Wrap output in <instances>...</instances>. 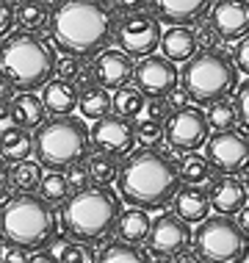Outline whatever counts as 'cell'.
<instances>
[{
    "label": "cell",
    "instance_id": "obj_1",
    "mask_svg": "<svg viewBox=\"0 0 249 263\" xmlns=\"http://www.w3.org/2000/svg\"><path fill=\"white\" fill-rule=\"evenodd\" d=\"M117 189L127 205L155 211L172 202V197L180 189V172L166 153L155 147H141L125 155V163L119 166Z\"/></svg>",
    "mask_w": 249,
    "mask_h": 263
},
{
    "label": "cell",
    "instance_id": "obj_2",
    "mask_svg": "<svg viewBox=\"0 0 249 263\" xmlns=\"http://www.w3.org/2000/svg\"><path fill=\"white\" fill-rule=\"evenodd\" d=\"M113 14L100 0H64L50 14V33L64 53L91 55L113 39Z\"/></svg>",
    "mask_w": 249,
    "mask_h": 263
},
{
    "label": "cell",
    "instance_id": "obj_3",
    "mask_svg": "<svg viewBox=\"0 0 249 263\" xmlns=\"http://www.w3.org/2000/svg\"><path fill=\"white\" fill-rule=\"evenodd\" d=\"M55 75V55L45 39L20 28L3 36L0 45V78L14 91H36Z\"/></svg>",
    "mask_w": 249,
    "mask_h": 263
},
{
    "label": "cell",
    "instance_id": "obj_4",
    "mask_svg": "<svg viewBox=\"0 0 249 263\" xmlns=\"http://www.w3.org/2000/svg\"><path fill=\"white\" fill-rule=\"evenodd\" d=\"M122 213V197H117L108 186L91 183L89 189H81L64 202L61 208V230L64 236L75 241H97L108 238L117 227V219Z\"/></svg>",
    "mask_w": 249,
    "mask_h": 263
},
{
    "label": "cell",
    "instance_id": "obj_5",
    "mask_svg": "<svg viewBox=\"0 0 249 263\" xmlns=\"http://www.w3.org/2000/svg\"><path fill=\"white\" fill-rule=\"evenodd\" d=\"M55 230H59V219H55L53 205L33 191L11 197L0 211V233L11 244L42 250L55 238Z\"/></svg>",
    "mask_w": 249,
    "mask_h": 263
},
{
    "label": "cell",
    "instance_id": "obj_6",
    "mask_svg": "<svg viewBox=\"0 0 249 263\" xmlns=\"http://www.w3.org/2000/svg\"><path fill=\"white\" fill-rule=\"evenodd\" d=\"M180 86H186L191 100L199 105H210L213 100L233 95L238 86V67L230 53L222 50H202L194 53L186 61L180 72Z\"/></svg>",
    "mask_w": 249,
    "mask_h": 263
},
{
    "label": "cell",
    "instance_id": "obj_7",
    "mask_svg": "<svg viewBox=\"0 0 249 263\" xmlns=\"http://www.w3.org/2000/svg\"><path fill=\"white\" fill-rule=\"evenodd\" d=\"M91 147V133L81 117L64 114L53 117L36 127V139H33V150L42 166L47 169H67L69 163L83 161Z\"/></svg>",
    "mask_w": 249,
    "mask_h": 263
},
{
    "label": "cell",
    "instance_id": "obj_8",
    "mask_svg": "<svg viewBox=\"0 0 249 263\" xmlns=\"http://www.w3.org/2000/svg\"><path fill=\"white\" fill-rule=\"evenodd\" d=\"M194 250L205 263H241L249 255V233L233 216H208L194 233Z\"/></svg>",
    "mask_w": 249,
    "mask_h": 263
},
{
    "label": "cell",
    "instance_id": "obj_9",
    "mask_svg": "<svg viewBox=\"0 0 249 263\" xmlns=\"http://www.w3.org/2000/svg\"><path fill=\"white\" fill-rule=\"evenodd\" d=\"M161 20L144 9L122 14V20L113 25V39L119 50H125L127 55H141V59L161 47Z\"/></svg>",
    "mask_w": 249,
    "mask_h": 263
},
{
    "label": "cell",
    "instance_id": "obj_10",
    "mask_svg": "<svg viewBox=\"0 0 249 263\" xmlns=\"http://www.w3.org/2000/svg\"><path fill=\"white\" fill-rule=\"evenodd\" d=\"M208 136H210L208 114L202 108H194V105L172 111L166 117V125H163V139H166V144L180 155L205 147Z\"/></svg>",
    "mask_w": 249,
    "mask_h": 263
},
{
    "label": "cell",
    "instance_id": "obj_11",
    "mask_svg": "<svg viewBox=\"0 0 249 263\" xmlns=\"http://www.w3.org/2000/svg\"><path fill=\"white\" fill-rule=\"evenodd\" d=\"M205 155L219 175H244L249 172V136L236 127L216 130L205 141Z\"/></svg>",
    "mask_w": 249,
    "mask_h": 263
},
{
    "label": "cell",
    "instance_id": "obj_12",
    "mask_svg": "<svg viewBox=\"0 0 249 263\" xmlns=\"http://www.w3.org/2000/svg\"><path fill=\"white\" fill-rule=\"evenodd\" d=\"M147 247L155 258L161 260H177V255L191 247V224L177 213H161L158 219H152L147 236Z\"/></svg>",
    "mask_w": 249,
    "mask_h": 263
},
{
    "label": "cell",
    "instance_id": "obj_13",
    "mask_svg": "<svg viewBox=\"0 0 249 263\" xmlns=\"http://www.w3.org/2000/svg\"><path fill=\"white\" fill-rule=\"evenodd\" d=\"M89 133L94 150L117 155V158L130 155L133 147H136V125L127 117H119V114H105V117L94 119V127Z\"/></svg>",
    "mask_w": 249,
    "mask_h": 263
},
{
    "label": "cell",
    "instance_id": "obj_14",
    "mask_svg": "<svg viewBox=\"0 0 249 263\" xmlns=\"http://www.w3.org/2000/svg\"><path fill=\"white\" fill-rule=\"evenodd\" d=\"M133 83L147 97H166L180 83V72H177L172 59L149 53L133 67Z\"/></svg>",
    "mask_w": 249,
    "mask_h": 263
},
{
    "label": "cell",
    "instance_id": "obj_15",
    "mask_svg": "<svg viewBox=\"0 0 249 263\" xmlns=\"http://www.w3.org/2000/svg\"><path fill=\"white\" fill-rule=\"evenodd\" d=\"M133 55L125 50H100V55L91 64V81L103 89H119L127 81H133Z\"/></svg>",
    "mask_w": 249,
    "mask_h": 263
},
{
    "label": "cell",
    "instance_id": "obj_16",
    "mask_svg": "<svg viewBox=\"0 0 249 263\" xmlns=\"http://www.w3.org/2000/svg\"><path fill=\"white\" fill-rule=\"evenodd\" d=\"M210 23L222 39L238 42L249 33V0H216L210 6Z\"/></svg>",
    "mask_w": 249,
    "mask_h": 263
},
{
    "label": "cell",
    "instance_id": "obj_17",
    "mask_svg": "<svg viewBox=\"0 0 249 263\" xmlns=\"http://www.w3.org/2000/svg\"><path fill=\"white\" fill-rule=\"evenodd\" d=\"M152 14L166 25H191L210 11L213 0H147Z\"/></svg>",
    "mask_w": 249,
    "mask_h": 263
},
{
    "label": "cell",
    "instance_id": "obj_18",
    "mask_svg": "<svg viewBox=\"0 0 249 263\" xmlns=\"http://www.w3.org/2000/svg\"><path fill=\"white\" fill-rule=\"evenodd\" d=\"M208 194H210V208L216 213H224V216H236L249 200V189L246 183L238 180V175H222L219 180H213Z\"/></svg>",
    "mask_w": 249,
    "mask_h": 263
},
{
    "label": "cell",
    "instance_id": "obj_19",
    "mask_svg": "<svg viewBox=\"0 0 249 263\" xmlns=\"http://www.w3.org/2000/svg\"><path fill=\"white\" fill-rule=\"evenodd\" d=\"M172 208L177 216H183L188 224H199L210 213V194L197 183H186L172 197Z\"/></svg>",
    "mask_w": 249,
    "mask_h": 263
},
{
    "label": "cell",
    "instance_id": "obj_20",
    "mask_svg": "<svg viewBox=\"0 0 249 263\" xmlns=\"http://www.w3.org/2000/svg\"><path fill=\"white\" fill-rule=\"evenodd\" d=\"M78 100H81V91H78L75 81H67V78H50L42 91V103L53 117L72 114L78 108Z\"/></svg>",
    "mask_w": 249,
    "mask_h": 263
},
{
    "label": "cell",
    "instance_id": "obj_21",
    "mask_svg": "<svg viewBox=\"0 0 249 263\" xmlns=\"http://www.w3.org/2000/svg\"><path fill=\"white\" fill-rule=\"evenodd\" d=\"M161 50H163L166 59H172L175 64L177 61L186 64L191 55L199 50L197 31H191L188 25H169V31L161 33Z\"/></svg>",
    "mask_w": 249,
    "mask_h": 263
},
{
    "label": "cell",
    "instance_id": "obj_22",
    "mask_svg": "<svg viewBox=\"0 0 249 263\" xmlns=\"http://www.w3.org/2000/svg\"><path fill=\"white\" fill-rule=\"evenodd\" d=\"M9 114L14 125L25 127V130H36L45 122L47 108L42 97H36L33 91H20V95H14V100H9Z\"/></svg>",
    "mask_w": 249,
    "mask_h": 263
},
{
    "label": "cell",
    "instance_id": "obj_23",
    "mask_svg": "<svg viewBox=\"0 0 249 263\" xmlns=\"http://www.w3.org/2000/svg\"><path fill=\"white\" fill-rule=\"evenodd\" d=\"M149 227H152V219H149L147 208L130 205V211L119 213L113 233H117V238H125V241H130V244H141V241H147V236H149Z\"/></svg>",
    "mask_w": 249,
    "mask_h": 263
},
{
    "label": "cell",
    "instance_id": "obj_24",
    "mask_svg": "<svg viewBox=\"0 0 249 263\" xmlns=\"http://www.w3.org/2000/svg\"><path fill=\"white\" fill-rule=\"evenodd\" d=\"M50 260L53 263H91L97 260V252L91 250V244H86V241H75V238H59V241H50L47 250Z\"/></svg>",
    "mask_w": 249,
    "mask_h": 263
},
{
    "label": "cell",
    "instance_id": "obj_25",
    "mask_svg": "<svg viewBox=\"0 0 249 263\" xmlns=\"http://www.w3.org/2000/svg\"><path fill=\"white\" fill-rule=\"evenodd\" d=\"M33 150V139L28 136V130L25 127H20V125H9V127H3L0 130V158L3 161H23L28 158Z\"/></svg>",
    "mask_w": 249,
    "mask_h": 263
},
{
    "label": "cell",
    "instance_id": "obj_26",
    "mask_svg": "<svg viewBox=\"0 0 249 263\" xmlns=\"http://www.w3.org/2000/svg\"><path fill=\"white\" fill-rule=\"evenodd\" d=\"M111 105H113V114L119 117H127V119H141L144 114V105H147V95L141 91L139 86H119L113 89V97H111Z\"/></svg>",
    "mask_w": 249,
    "mask_h": 263
},
{
    "label": "cell",
    "instance_id": "obj_27",
    "mask_svg": "<svg viewBox=\"0 0 249 263\" xmlns=\"http://www.w3.org/2000/svg\"><path fill=\"white\" fill-rule=\"evenodd\" d=\"M177 172H180L183 183L202 186L213 177V163L208 161V155H199L197 150H191V153H183V158L177 161Z\"/></svg>",
    "mask_w": 249,
    "mask_h": 263
},
{
    "label": "cell",
    "instance_id": "obj_28",
    "mask_svg": "<svg viewBox=\"0 0 249 263\" xmlns=\"http://www.w3.org/2000/svg\"><path fill=\"white\" fill-rule=\"evenodd\" d=\"M147 260H149V255H144L136 244H130L125 238L108 241L97 252V263H147Z\"/></svg>",
    "mask_w": 249,
    "mask_h": 263
},
{
    "label": "cell",
    "instance_id": "obj_29",
    "mask_svg": "<svg viewBox=\"0 0 249 263\" xmlns=\"http://www.w3.org/2000/svg\"><path fill=\"white\" fill-rule=\"evenodd\" d=\"M78 108H81V117H83V119H91V122H94V119H100V117H105V114H111L113 105H111L108 89H103V86H89L86 91H81Z\"/></svg>",
    "mask_w": 249,
    "mask_h": 263
},
{
    "label": "cell",
    "instance_id": "obj_30",
    "mask_svg": "<svg viewBox=\"0 0 249 263\" xmlns=\"http://www.w3.org/2000/svg\"><path fill=\"white\" fill-rule=\"evenodd\" d=\"M50 11L45 0H23V3L17 6V23L20 28H25V31H33L39 33L42 28H50Z\"/></svg>",
    "mask_w": 249,
    "mask_h": 263
},
{
    "label": "cell",
    "instance_id": "obj_31",
    "mask_svg": "<svg viewBox=\"0 0 249 263\" xmlns=\"http://www.w3.org/2000/svg\"><path fill=\"white\" fill-rule=\"evenodd\" d=\"M89 172H91V183H100V186H111V183H117L119 177V158L117 155H108V153H94L89 155Z\"/></svg>",
    "mask_w": 249,
    "mask_h": 263
},
{
    "label": "cell",
    "instance_id": "obj_32",
    "mask_svg": "<svg viewBox=\"0 0 249 263\" xmlns=\"http://www.w3.org/2000/svg\"><path fill=\"white\" fill-rule=\"evenodd\" d=\"M42 161H31V158H23V161H14V169L9 172V180L17 186L20 191H36L39 183H42Z\"/></svg>",
    "mask_w": 249,
    "mask_h": 263
},
{
    "label": "cell",
    "instance_id": "obj_33",
    "mask_svg": "<svg viewBox=\"0 0 249 263\" xmlns=\"http://www.w3.org/2000/svg\"><path fill=\"white\" fill-rule=\"evenodd\" d=\"M69 186L67 175H61V169H50V175H42V183H39V197H45L50 205H64L69 200Z\"/></svg>",
    "mask_w": 249,
    "mask_h": 263
},
{
    "label": "cell",
    "instance_id": "obj_34",
    "mask_svg": "<svg viewBox=\"0 0 249 263\" xmlns=\"http://www.w3.org/2000/svg\"><path fill=\"white\" fill-rule=\"evenodd\" d=\"M208 122L213 130H227V127H236V122H241L238 117V105L230 103L227 97L222 100H213L208 108Z\"/></svg>",
    "mask_w": 249,
    "mask_h": 263
},
{
    "label": "cell",
    "instance_id": "obj_35",
    "mask_svg": "<svg viewBox=\"0 0 249 263\" xmlns=\"http://www.w3.org/2000/svg\"><path fill=\"white\" fill-rule=\"evenodd\" d=\"M163 139V122H152V119H141L136 125V144L141 147H155Z\"/></svg>",
    "mask_w": 249,
    "mask_h": 263
},
{
    "label": "cell",
    "instance_id": "obj_36",
    "mask_svg": "<svg viewBox=\"0 0 249 263\" xmlns=\"http://www.w3.org/2000/svg\"><path fill=\"white\" fill-rule=\"evenodd\" d=\"M67 180L72 191H81V189H89L91 186V172H89V163L86 161H75L67 166Z\"/></svg>",
    "mask_w": 249,
    "mask_h": 263
},
{
    "label": "cell",
    "instance_id": "obj_37",
    "mask_svg": "<svg viewBox=\"0 0 249 263\" xmlns=\"http://www.w3.org/2000/svg\"><path fill=\"white\" fill-rule=\"evenodd\" d=\"M55 75L67 78V81H75V78L81 75V59H78L75 53L59 55V59H55Z\"/></svg>",
    "mask_w": 249,
    "mask_h": 263
},
{
    "label": "cell",
    "instance_id": "obj_38",
    "mask_svg": "<svg viewBox=\"0 0 249 263\" xmlns=\"http://www.w3.org/2000/svg\"><path fill=\"white\" fill-rule=\"evenodd\" d=\"M169 105L163 97H149L147 105H144V114H141V119H152V122H166V117H169Z\"/></svg>",
    "mask_w": 249,
    "mask_h": 263
},
{
    "label": "cell",
    "instance_id": "obj_39",
    "mask_svg": "<svg viewBox=\"0 0 249 263\" xmlns=\"http://www.w3.org/2000/svg\"><path fill=\"white\" fill-rule=\"evenodd\" d=\"M219 42H222V36H219V31L213 28V23L199 25V31H197V45H199V50H213Z\"/></svg>",
    "mask_w": 249,
    "mask_h": 263
},
{
    "label": "cell",
    "instance_id": "obj_40",
    "mask_svg": "<svg viewBox=\"0 0 249 263\" xmlns=\"http://www.w3.org/2000/svg\"><path fill=\"white\" fill-rule=\"evenodd\" d=\"M233 61H236V67H238V72H244L249 75V33L246 36H241L236 42V47H233Z\"/></svg>",
    "mask_w": 249,
    "mask_h": 263
},
{
    "label": "cell",
    "instance_id": "obj_41",
    "mask_svg": "<svg viewBox=\"0 0 249 263\" xmlns=\"http://www.w3.org/2000/svg\"><path fill=\"white\" fill-rule=\"evenodd\" d=\"M0 260H6V263H31V250L9 241V247L0 250Z\"/></svg>",
    "mask_w": 249,
    "mask_h": 263
},
{
    "label": "cell",
    "instance_id": "obj_42",
    "mask_svg": "<svg viewBox=\"0 0 249 263\" xmlns=\"http://www.w3.org/2000/svg\"><path fill=\"white\" fill-rule=\"evenodd\" d=\"M163 100H166L169 111H180V108H186V105L191 103V95L186 91V86H180V83H177V86L169 91V95L163 97Z\"/></svg>",
    "mask_w": 249,
    "mask_h": 263
},
{
    "label": "cell",
    "instance_id": "obj_43",
    "mask_svg": "<svg viewBox=\"0 0 249 263\" xmlns=\"http://www.w3.org/2000/svg\"><path fill=\"white\" fill-rule=\"evenodd\" d=\"M14 28V6L11 0H0V39L9 36Z\"/></svg>",
    "mask_w": 249,
    "mask_h": 263
},
{
    "label": "cell",
    "instance_id": "obj_44",
    "mask_svg": "<svg viewBox=\"0 0 249 263\" xmlns=\"http://www.w3.org/2000/svg\"><path fill=\"white\" fill-rule=\"evenodd\" d=\"M236 105H238V117H241V122L249 127V81H244V83L238 86Z\"/></svg>",
    "mask_w": 249,
    "mask_h": 263
},
{
    "label": "cell",
    "instance_id": "obj_45",
    "mask_svg": "<svg viewBox=\"0 0 249 263\" xmlns=\"http://www.w3.org/2000/svg\"><path fill=\"white\" fill-rule=\"evenodd\" d=\"M111 6L117 9L119 14H130V11H139L147 6V0H111Z\"/></svg>",
    "mask_w": 249,
    "mask_h": 263
},
{
    "label": "cell",
    "instance_id": "obj_46",
    "mask_svg": "<svg viewBox=\"0 0 249 263\" xmlns=\"http://www.w3.org/2000/svg\"><path fill=\"white\" fill-rule=\"evenodd\" d=\"M236 222L241 224V230H244V233H249V205H244V208L236 213Z\"/></svg>",
    "mask_w": 249,
    "mask_h": 263
},
{
    "label": "cell",
    "instance_id": "obj_47",
    "mask_svg": "<svg viewBox=\"0 0 249 263\" xmlns=\"http://www.w3.org/2000/svg\"><path fill=\"white\" fill-rule=\"evenodd\" d=\"M6 186H9V169H6V161L0 158V194L6 191Z\"/></svg>",
    "mask_w": 249,
    "mask_h": 263
},
{
    "label": "cell",
    "instance_id": "obj_48",
    "mask_svg": "<svg viewBox=\"0 0 249 263\" xmlns=\"http://www.w3.org/2000/svg\"><path fill=\"white\" fill-rule=\"evenodd\" d=\"M246 189H249V175H246Z\"/></svg>",
    "mask_w": 249,
    "mask_h": 263
},
{
    "label": "cell",
    "instance_id": "obj_49",
    "mask_svg": "<svg viewBox=\"0 0 249 263\" xmlns=\"http://www.w3.org/2000/svg\"><path fill=\"white\" fill-rule=\"evenodd\" d=\"M0 130H3V122H0Z\"/></svg>",
    "mask_w": 249,
    "mask_h": 263
},
{
    "label": "cell",
    "instance_id": "obj_50",
    "mask_svg": "<svg viewBox=\"0 0 249 263\" xmlns=\"http://www.w3.org/2000/svg\"><path fill=\"white\" fill-rule=\"evenodd\" d=\"M0 250H3V247H0Z\"/></svg>",
    "mask_w": 249,
    "mask_h": 263
}]
</instances>
